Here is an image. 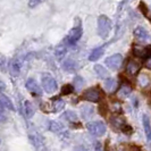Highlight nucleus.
<instances>
[{"label": "nucleus", "instance_id": "obj_1", "mask_svg": "<svg viewBox=\"0 0 151 151\" xmlns=\"http://www.w3.org/2000/svg\"><path fill=\"white\" fill-rule=\"evenodd\" d=\"M113 27V22L106 15H100L98 18V34L100 38L105 39L109 35Z\"/></svg>", "mask_w": 151, "mask_h": 151}, {"label": "nucleus", "instance_id": "obj_2", "mask_svg": "<svg viewBox=\"0 0 151 151\" xmlns=\"http://www.w3.org/2000/svg\"><path fill=\"white\" fill-rule=\"evenodd\" d=\"M86 129H88V131L90 132L92 135L101 136L106 133L107 127H106V125H105V123H104V122L94 121V122H90V123H88Z\"/></svg>", "mask_w": 151, "mask_h": 151}, {"label": "nucleus", "instance_id": "obj_3", "mask_svg": "<svg viewBox=\"0 0 151 151\" xmlns=\"http://www.w3.org/2000/svg\"><path fill=\"white\" fill-rule=\"evenodd\" d=\"M42 86L45 90V92L52 93L57 90V82L52 76H50L49 74H45V75L42 76Z\"/></svg>", "mask_w": 151, "mask_h": 151}, {"label": "nucleus", "instance_id": "obj_4", "mask_svg": "<svg viewBox=\"0 0 151 151\" xmlns=\"http://www.w3.org/2000/svg\"><path fill=\"white\" fill-rule=\"evenodd\" d=\"M122 61H123V56H122L121 53H115V55L109 56L108 58L105 59V64L110 69L116 70V69H118V68L121 67Z\"/></svg>", "mask_w": 151, "mask_h": 151}, {"label": "nucleus", "instance_id": "obj_5", "mask_svg": "<svg viewBox=\"0 0 151 151\" xmlns=\"http://www.w3.org/2000/svg\"><path fill=\"white\" fill-rule=\"evenodd\" d=\"M83 99L90 102H99L101 99V93L97 88H90L83 93Z\"/></svg>", "mask_w": 151, "mask_h": 151}, {"label": "nucleus", "instance_id": "obj_6", "mask_svg": "<svg viewBox=\"0 0 151 151\" xmlns=\"http://www.w3.org/2000/svg\"><path fill=\"white\" fill-rule=\"evenodd\" d=\"M82 33H83V30H82L81 26H75V27H73L72 30L69 31V33H68L67 42L69 45H75L76 42L81 39Z\"/></svg>", "mask_w": 151, "mask_h": 151}, {"label": "nucleus", "instance_id": "obj_7", "mask_svg": "<svg viewBox=\"0 0 151 151\" xmlns=\"http://www.w3.org/2000/svg\"><path fill=\"white\" fill-rule=\"evenodd\" d=\"M107 45L108 43H105L104 45H101V47H98V48H96V49H93L92 51H91L90 56H89V60L91 61H97L104 55L105 52V50H106Z\"/></svg>", "mask_w": 151, "mask_h": 151}, {"label": "nucleus", "instance_id": "obj_8", "mask_svg": "<svg viewBox=\"0 0 151 151\" xmlns=\"http://www.w3.org/2000/svg\"><path fill=\"white\" fill-rule=\"evenodd\" d=\"M134 35L136 39H139L140 41H150L151 37L150 34L148 33V31L145 30L142 26H139L134 30Z\"/></svg>", "mask_w": 151, "mask_h": 151}, {"label": "nucleus", "instance_id": "obj_9", "mask_svg": "<svg viewBox=\"0 0 151 151\" xmlns=\"http://www.w3.org/2000/svg\"><path fill=\"white\" fill-rule=\"evenodd\" d=\"M26 89L30 91L31 93H33V94H38V96H41L42 94V90H41V88L39 86V84L33 80V78H30V80H27V82H26Z\"/></svg>", "mask_w": 151, "mask_h": 151}, {"label": "nucleus", "instance_id": "obj_10", "mask_svg": "<svg viewBox=\"0 0 151 151\" xmlns=\"http://www.w3.org/2000/svg\"><path fill=\"white\" fill-rule=\"evenodd\" d=\"M142 124H143L144 127V133H145V137H147V141L151 143V124L150 119L147 115L142 116Z\"/></svg>", "mask_w": 151, "mask_h": 151}, {"label": "nucleus", "instance_id": "obj_11", "mask_svg": "<svg viewBox=\"0 0 151 151\" xmlns=\"http://www.w3.org/2000/svg\"><path fill=\"white\" fill-rule=\"evenodd\" d=\"M140 68H141V65L139 63H136L134 60H129L127 66H126V72L131 75L134 76L140 72Z\"/></svg>", "mask_w": 151, "mask_h": 151}, {"label": "nucleus", "instance_id": "obj_12", "mask_svg": "<svg viewBox=\"0 0 151 151\" xmlns=\"http://www.w3.org/2000/svg\"><path fill=\"white\" fill-rule=\"evenodd\" d=\"M110 123L115 129H122L125 125V119L123 116H114L110 119Z\"/></svg>", "mask_w": 151, "mask_h": 151}, {"label": "nucleus", "instance_id": "obj_13", "mask_svg": "<svg viewBox=\"0 0 151 151\" xmlns=\"http://www.w3.org/2000/svg\"><path fill=\"white\" fill-rule=\"evenodd\" d=\"M24 111H25V115L27 118H31L34 113H35V108L33 106V104L31 101H25L24 102Z\"/></svg>", "mask_w": 151, "mask_h": 151}, {"label": "nucleus", "instance_id": "obj_14", "mask_svg": "<svg viewBox=\"0 0 151 151\" xmlns=\"http://www.w3.org/2000/svg\"><path fill=\"white\" fill-rule=\"evenodd\" d=\"M133 55L136 57H140L142 59H147V50L143 47H139V45H134L133 47Z\"/></svg>", "mask_w": 151, "mask_h": 151}, {"label": "nucleus", "instance_id": "obj_15", "mask_svg": "<svg viewBox=\"0 0 151 151\" xmlns=\"http://www.w3.org/2000/svg\"><path fill=\"white\" fill-rule=\"evenodd\" d=\"M0 102H1L2 106L8 108V109H10V110H14L15 109V107L13 105L12 100L8 98V97H6L5 94H1V93H0Z\"/></svg>", "mask_w": 151, "mask_h": 151}, {"label": "nucleus", "instance_id": "obj_16", "mask_svg": "<svg viewBox=\"0 0 151 151\" xmlns=\"http://www.w3.org/2000/svg\"><path fill=\"white\" fill-rule=\"evenodd\" d=\"M94 72H96V74L100 77V78H106L107 76H108V72H107L106 68H104V66H101V65H94Z\"/></svg>", "mask_w": 151, "mask_h": 151}, {"label": "nucleus", "instance_id": "obj_17", "mask_svg": "<svg viewBox=\"0 0 151 151\" xmlns=\"http://www.w3.org/2000/svg\"><path fill=\"white\" fill-rule=\"evenodd\" d=\"M104 86H105V89L107 91L113 92L117 88V82L115 80H113V78H107L106 81H105V83H104Z\"/></svg>", "mask_w": 151, "mask_h": 151}, {"label": "nucleus", "instance_id": "obj_18", "mask_svg": "<svg viewBox=\"0 0 151 151\" xmlns=\"http://www.w3.org/2000/svg\"><path fill=\"white\" fill-rule=\"evenodd\" d=\"M19 70H21V63L18 60H13L10 63V72L14 76L18 75L19 74Z\"/></svg>", "mask_w": 151, "mask_h": 151}, {"label": "nucleus", "instance_id": "obj_19", "mask_svg": "<svg viewBox=\"0 0 151 151\" xmlns=\"http://www.w3.org/2000/svg\"><path fill=\"white\" fill-rule=\"evenodd\" d=\"M63 67H64V69H66L67 72H73V70H75L76 68H77V64L74 60H72V59H68V60H66L63 64Z\"/></svg>", "mask_w": 151, "mask_h": 151}, {"label": "nucleus", "instance_id": "obj_20", "mask_svg": "<svg viewBox=\"0 0 151 151\" xmlns=\"http://www.w3.org/2000/svg\"><path fill=\"white\" fill-rule=\"evenodd\" d=\"M63 118L66 119L67 122H70V123H74V122L77 121V115H76L74 111H70V110H67L63 114Z\"/></svg>", "mask_w": 151, "mask_h": 151}, {"label": "nucleus", "instance_id": "obj_21", "mask_svg": "<svg viewBox=\"0 0 151 151\" xmlns=\"http://www.w3.org/2000/svg\"><path fill=\"white\" fill-rule=\"evenodd\" d=\"M131 92H132V89L129 86H127V85H122V88L118 91V96L121 98H126L127 96L131 94Z\"/></svg>", "mask_w": 151, "mask_h": 151}, {"label": "nucleus", "instance_id": "obj_22", "mask_svg": "<svg viewBox=\"0 0 151 151\" xmlns=\"http://www.w3.org/2000/svg\"><path fill=\"white\" fill-rule=\"evenodd\" d=\"M66 51H67L66 45H59L57 48H56V51H55V53H56L57 58H58V59H60V58H63V57L65 56Z\"/></svg>", "mask_w": 151, "mask_h": 151}, {"label": "nucleus", "instance_id": "obj_23", "mask_svg": "<svg viewBox=\"0 0 151 151\" xmlns=\"http://www.w3.org/2000/svg\"><path fill=\"white\" fill-rule=\"evenodd\" d=\"M49 129H50V131L55 132V133H58V132H60V131L64 129V126H63L61 123H58V122H51Z\"/></svg>", "mask_w": 151, "mask_h": 151}, {"label": "nucleus", "instance_id": "obj_24", "mask_svg": "<svg viewBox=\"0 0 151 151\" xmlns=\"http://www.w3.org/2000/svg\"><path fill=\"white\" fill-rule=\"evenodd\" d=\"M73 92H74V86L70 85V84H65L61 88V94L63 96H68V94H70Z\"/></svg>", "mask_w": 151, "mask_h": 151}, {"label": "nucleus", "instance_id": "obj_25", "mask_svg": "<svg viewBox=\"0 0 151 151\" xmlns=\"http://www.w3.org/2000/svg\"><path fill=\"white\" fill-rule=\"evenodd\" d=\"M139 9H140V12L142 13V15L145 16V17L148 18V13H149V8H148L147 4H145L144 1H140V4H139Z\"/></svg>", "mask_w": 151, "mask_h": 151}, {"label": "nucleus", "instance_id": "obj_26", "mask_svg": "<svg viewBox=\"0 0 151 151\" xmlns=\"http://www.w3.org/2000/svg\"><path fill=\"white\" fill-rule=\"evenodd\" d=\"M82 114H83L84 118H89V117H91V115L93 114V108L90 107V106L83 107V109H82Z\"/></svg>", "mask_w": 151, "mask_h": 151}, {"label": "nucleus", "instance_id": "obj_27", "mask_svg": "<svg viewBox=\"0 0 151 151\" xmlns=\"http://www.w3.org/2000/svg\"><path fill=\"white\" fill-rule=\"evenodd\" d=\"M64 107H65V102H64L63 100H57V101L55 102V106H53V108H55L53 111H56V113H57V111H60Z\"/></svg>", "mask_w": 151, "mask_h": 151}, {"label": "nucleus", "instance_id": "obj_28", "mask_svg": "<svg viewBox=\"0 0 151 151\" xmlns=\"http://www.w3.org/2000/svg\"><path fill=\"white\" fill-rule=\"evenodd\" d=\"M99 113H100L101 116H106L107 113H108V107H107L106 104L100 105V107H99Z\"/></svg>", "mask_w": 151, "mask_h": 151}, {"label": "nucleus", "instance_id": "obj_29", "mask_svg": "<svg viewBox=\"0 0 151 151\" xmlns=\"http://www.w3.org/2000/svg\"><path fill=\"white\" fill-rule=\"evenodd\" d=\"M75 84H76V89H81L82 85L84 84L83 82V78L81 76H76L75 77Z\"/></svg>", "mask_w": 151, "mask_h": 151}, {"label": "nucleus", "instance_id": "obj_30", "mask_svg": "<svg viewBox=\"0 0 151 151\" xmlns=\"http://www.w3.org/2000/svg\"><path fill=\"white\" fill-rule=\"evenodd\" d=\"M121 129H122V132H123V133H125V134H131V133L133 132L132 127H131L129 125H127V124H125Z\"/></svg>", "mask_w": 151, "mask_h": 151}, {"label": "nucleus", "instance_id": "obj_31", "mask_svg": "<svg viewBox=\"0 0 151 151\" xmlns=\"http://www.w3.org/2000/svg\"><path fill=\"white\" fill-rule=\"evenodd\" d=\"M140 84H141L142 86H145L147 84H149V78L145 75H141L140 76Z\"/></svg>", "mask_w": 151, "mask_h": 151}, {"label": "nucleus", "instance_id": "obj_32", "mask_svg": "<svg viewBox=\"0 0 151 151\" xmlns=\"http://www.w3.org/2000/svg\"><path fill=\"white\" fill-rule=\"evenodd\" d=\"M40 4H41V1H39V0H31V1H29V6L31 8H34L35 6L40 5Z\"/></svg>", "mask_w": 151, "mask_h": 151}, {"label": "nucleus", "instance_id": "obj_33", "mask_svg": "<svg viewBox=\"0 0 151 151\" xmlns=\"http://www.w3.org/2000/svg\"><path fill=\"white\" fill-rule=\"evenodd\" d=\"M145 50H147V59H148V58H151V45H149V47H147Z\"/></svg>", "mask_w": 151, "mask_h": 151}, {"label": "nucleus", "instance_id": "obj_34", "mask_svg": "<svg viewBox=\"0 0 151 151\" xmlns=\"http://www.w3.org/2000/svg\"><path fill=\"white\" fill-rule=\"evenodd\" d=\"M145 66H147V68L151 69V58H148V59H145Z\"/></svg>", "mask_w": 151, "mask_h": 151}, {"label": "nucleus", "instance_id": "obj_35", "mask_svg": "<svg viewBox=\"0 0 151 151\" xmlns=\"http://www.w3.org/2000/svg\"><path fill=\"white\" fill-rule=\"evenodd\" d=\"M5 63H6V59H5V57L0 55V66H4V65H5Z\"/></svg>", "mask_w": 151, "mask_h": 151}, {"label": "nucleus", "instance_id": "obj_36", "mask_svg": "<svg viewBox=\"0 0 151 151\" xmlns=\"http://www.w3.org/2000/svg\"><path fill=\"white\" fill-rule=\"evenodd\" d=\"M5 88H6V86H5V83H4V82H1V81H0V93H1V92H2V91L5 90Z\"/></svg>", "mask_w": 151, "mask_h": 151}, {"label": "nucleus", "instance_id": "obj_37", "mask_svg": "<svg viewBox=\"0 0 151 151\" xmlns=\"http://www.w3.org/2000/svg\"><path fill=\"white\" fill-rule=\"evenodd\" d=\"M132 150L133 151H141V149H140V148H137V147H135V145H133V147H132Z\"/></svg>", "mask_w": 151, "mask_h": 151}, {"label": "nucleus", "instance_id": "obj_38", "mask_svg": "<svg viewBox=\"0 0 151 151\" xmlns=\"http://www.w3.org/2000/svg\"><path fill=\"white\" fill-rule=\"evenodd\" d=\"M2 111H4V106H2L1 102H0V114H2Z\"/></svg>", "mask_w": 151, "mask_h": 151}, {"label": "nucleus", "instance_id": "obj_39", "mask_svg": "<svg viewBox=\"0 0 151 151\" xmlns=\"http://www.w3.org/2000/svg\"><path fill=\"white\" fill-rule=\"evenodd\" d=\"M149 21H150V23H151V18H149Z\"/></svg>", "mask_w": 151, "mask_h": 151}]
</instances>
